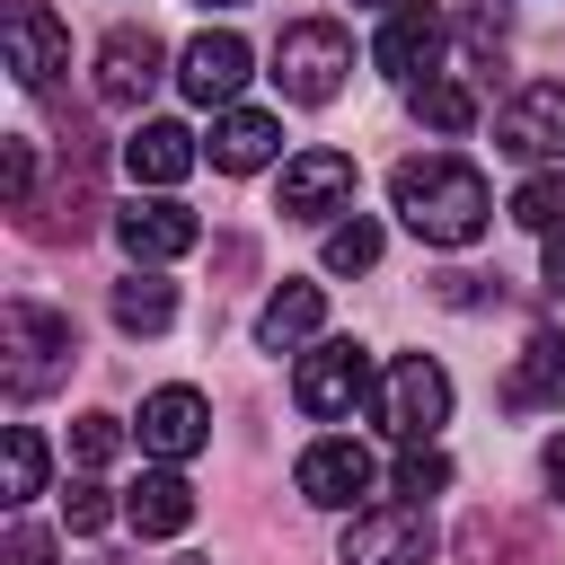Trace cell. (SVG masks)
Listing matches in <instances>:
<instances>
[{
	"label": "cell",
	"mask_w": 565,
	"mask_h": 565,
	"mask_svg": "<svg viewBox=\"0 0 565 565\" xmlns=\"http://www.w3.org/2000/svg\"><path fill=\"white\" fill-rule=\"evenodd\" d=\"M388 203H397V221H406L424 247H468V238H486V221H494V194H486V177H477L468 159H450V150L397 159V177H388Z\"/></svg>",
	"instance_id": "6da1fadb"
},
{
	"label": "cell",
	"mask_w": 565,
	"mask_h": 565,
	"mask_svg": "<svg viewBox=\"0 0 565 565\" xmlns=\"http://www.w3.org/2000/svg\"><path fill=\"white\" fill-rule=\"evenodd\" d=\"M0 380H9V397H44L62 371H71V353H79V335H71V318H53V309H35V300H9L0 309Z\"/></svg>",
	"instance_id": "7a4b0ae2"
},
{
	"label": "cell",
	"mask_w": 565,
	"mask_h": 565,
	"mask_svg": "<svg viewBox=\"0 0 565 565\" xmlns=\"http://www.w3.org/2000/svg\"><path fill=\"white\" fill-rule=\"evenodd\" d=\"M344 71H353V44H344L335 18H291V26L274 35V88H282L291 106H327V97L344 88Z\"/></svg>",
	"instance_id": "3957f363"
},
{
	"label": "cell",
	"mask_w": 565,
	"mask_h": 565,
	"mask_svg": "<svg viewBox=\"0 0 565 565\" xmlns=\"http://www.w3.org/2000/svg\"><path fill=\"white\" fill-rule=\"evenodd\" d=\"M291 397H300V415H318V424H344V415L371 397V353H362L353 335H327L318 353H300V371H291Z\"/></svg>",
	"instance_id": "277c9868"
},
{
	"label": "cell",
	"mask_w": 565,
	"mask_h": 565,
	"mask_svg": "<svg viewBox=\"0 0 565 565\" xmlns=\"http://www.w3.org/2000/svg\"><path fill=\"white\" fill-rule=\"evenodd\" d=\"M380 424L397 441H433L450 424V371L433 353H397L388 362V388H380Z\"/></svg>",
	"instance_id": "5b68a950"
},
{
	"label": "cell",
	"mask_w": 565,
	"mask_h": 565,
	"mask_svg": "<svg viewBox=\"0 0 565 565\" xmlns=\"http://www.w3.org/2000/svg\"><path fill=\"white\" fill-rule=\"evenodd\" d=\"M0 53H9V79L44 97L53 71L71 62V35H62V18L44 0H0Z\"/></svg>",
	"instance_id": "8992f818"
},
{
	"label": "cell",
	"mask_w": 565,
	"mask_h": 565,
	"mask_svg": "<svg viewBox=\"0 0 565 565\" xmlns=\"http://www.w3.org/2000/svg\"><path fill=\"white\" fill-rule=\"evenodd\" d=\"M494 150H503V159H556V150H565V79H530V88L494 115Z\"/></svg>",
	"instance_id": "52a82bcc"
},
{
	"label": "cell",
	"mask_w": 565,
	"mask_h": 565,
	"mask_svg": "<svg viewBox=\"0 0 565 565\" xmlns=\"http://www.w3.org/2000/svg\"><path fill=\"white\" fill-rule=\"evenodd\" d=\"M344 565H433V521H424V503L362 512V521L344 530Z\"/></svg>",
	"instance_id": "ba28073f"
},
{
	"label": "cell",
	"mask_w": 565,
	"mask_h": 565,
	"mask_svg": "<svg viewBox=\"0 0 565 565\" xmlns=\"http://www.w3.org/2000/svg\"><path fill=\"white\" fill-rule=\"evenodd\" d=\"M247 35H230V26H203L185 53H177V88L194 97V106H230L238 88H247Z\"/></svg>",
	"instance_id": "9c48e42d"
},
{
	"label": "cell",
	"mask_w": 565,
	"mask_h": 565,
	"mask_svg": "<svg viewBox=\"0 0 565 565\" xmlns=\"http://www.w3.org/2000/svg\"><path fill=\"white\" fill-rule=\"evenodd\" d=\"M159 71H168V44H159L150 26H115V35L97 44V97H106V106H141V97L159 88Z\"/></svg>",
	"instance_id": "30bf717a"
},
{
	"label": "cell",
	"mask_w": 565,
	"mask_h": 565,
	"mask_svg": "<svg viewBox=\"0 0 565 565\" xmlns=\"http://www.w3.org/2000/svg\"><path fill=\"white\" fill-rule=\"evenodd\" d=\"M203 441H212V406H203L194 388H150V397H141V450H150V459L177 468V459H194Z\"/></svg>",
	"instance_id": "8fae6325"
},
{
	"label": "cell",
	"mask_w": 565,
	"mask_h": 565,
	"mask_svg": "<svg viewBox=\"0 0 565 565\" xmlns=\"http://www.w3.org/2000/svg\"><path fill=\"white\" fill-rule=\"evenodd\" d=\"M291 486H300L309 503H327V512H344L353 494H371V450H362V441H344V433H327V441H309V450H300V468H291Z\"/></svg>",
	"instance_id": "7c38bea8"
},
{
	"label": "cell",
	"mask_w": 565,
	"mask_h": 565,
	"mask_svg": "<svg viewBox=\"0 0 565 565\" xmlns=\"http://www.w3.org/2000/svg\"><path fill=\"white\" fill-rule=\"evenodd\" d=\"M353 203V159L344 150H300L282 168V221H327Z\"/></svg>",
	"instance_id": "4fadbf2b"
},
{
	"label": "cell",
	"mask_w": 565,
	"mask_h": 565,
	"mask_svg": "<svg viewBox=\"0 0 565 565\" xmlns=\"http://www.w3.org/2000/svg\"><path fill=\"white\" fill-rule=\"evenodd\" d=\"M115 238H124L132 265H168V256H185V247L203 238V221L159 194V203H124V212H115Z\"/></svg>",
	"instance_id": "5bb4252c"
},
{
	"label": "cell",
	"mask_w": 565,
	"mask_h": 565,
	"mask_svg": "<svg viewBox=\"0 0 565 565\" xmlns=\"http://www.w3.org/2000/svg\"><path fill=\"white\" fill-rule=\"evenodd\" d=\"M433 53H441V9L433 0H397L388 26H380V44H371V62L388 79H415V71H433Z\"/></svg>",
	"instance_id": "9a60e30c"
},
{
	"label": "cell",
	"mask_w": 565,
	"mask_h": 565,
	"mask_svg": "<svg viewBox=\"0 0 565 565\" xmlns=\"http://www.w3.org/2000/svg\"><path fill=\"white\" fill-rule=\"evenodd\" d=\"M503 406H512V415H530V406H556V415H565V335H556V327H539V335L521 344V362H512V380H503Z\"/></svg>",
	"instance_id": "2e32d148"
},
{
	"label": "cell",
	"mask_w": 565,
	"mask_h": 565,
	"mask_svg": "<svg viewBox=\"0 0 565 565\" xmlns=\"http://www.w3.org/2000/svg\"><path fill=\"white\" fill-rule=\"evenodd\" d=\"M459 565H547V539L530 521H512V512H468Z\"/></svg>",
	"instance_id": "e0dca14e"
},
{
	"label": "cell",
	"mask_w": 565,
	"mask_h": 565,
	"mask_svg": "<svg viewBox=\"0 0 565 565\" xmlns=\"http://www.w3.org/2000/svg\"><path fill=\"white\" fill-rule=\"evenodd\" d=\"M282 150V124L265 115V106H230L221 124H212V168L221 177H247V168H265Z\"/></svg>",
	"instance_id": "ac0fdd59"
},
{
	"label": "cell",
	"mask_w": 565,
	"mask_h": 565,
	"mask_svg": "<svg viewBox=\"0 0 565 565\" xmlns=\"http://www.w3.org/2000/svg\"><path fill=\"white\" fill-rule=\"evenodd\" d=\"M124 521H132L141 539H177V530L194 521V486H185L177 468H150V477L124 494Z\"/></svg>",
	"instance_id": "d6986e66"
},
{
	"label": "cell",
	"mask_w": 565,
	"mask_h": 565,
	"mask_svg": "<svg viewBox=\"0 0 565 565\" xmlns=\"http://www.w3.org/2000/svg\"><path fill=\"white\" fill-rule=\"evenodd\" d=\"M318 318H327V291H318V282H282V291L256 309V344H265V353H291L300 335H318Z\"/></svg>",
	"instance_id": "ffe728a7"
},
{
	"label": "cell",
	"mask_w": 565,
	"mask_h": 565,
	"mask_svg": "<svg viewBox=\"0 0 565 565\" xmlns=\"http://www.w3.org/2000/svg\"><path fill=\"white\" fill-rule=\"evenodd\" d=\"M124 168H132L141 185H177V177L194 168V132H185V124H141V132L124 141Z\"/></svg>",
	"instance_id": "44dd1931"
},
{
	"label": "cell",
	"mask_w": 565,
	"mask_h": 565,
	"mask_svg": "<svg viewBox=\"0 0 565 565\" xmlns=\"http://www.w3.org/2000/svg\"><path fill=\"white\" fill-rule=\"evenodd\" d=\"M177 318V291L159 282V274H132V282H115V327L124 335H159Z\"/></svg>",
	"instance_id": "7402d4cb"
},
{
	"label": "cell",
	"mask_w": 565,
	"mask_h": 565,
	"mask_svg": "<svg viewBox=\"0 0 565 565\" xmlns=\"http://www.w3.org/2000/svg\"><path fill=\"white\" fill-rule=\"evenodd\" d=\"M415 115H424L433 132H468V124H477V88H468V79H424V88H415Z\"/></svg>",
	"instance_id": "603a6c76"
},
{
	"label": "cell",
	"mask_w": 565,
	"mask_h": 565,
	"mask_svg": "<svg viewBox=\"0 0 565 565\" xmlns=\"http://www.w3.org/2000/svg\"><path fill=\"white\" fill-rule=\"evenodd\" d=\"M371 265H380V221H362V212L335 221L327 230V274H371Z\"/></svg>",
	"instance_id": "cb8c5ba5"
},
{
	"label": "cell",
	"mask_w": 565,
	"mask_h": 565,
	"mask_svg": "<svg viewBox=\"0 0 565 565\" xmlns=\"http://www.w3.org/2000/svg\"><path fill=\"white\" fill-rule=\"evenodd\" d=\"M35 494H44V433L9 424V503H35Z\"/></svg>",
	"instance_id": "d4e9b609"
},
{
	"label": "cell",
	"mask_w": 565,
	"mask_h": 565,
	"mask_svg": "<svg viewBox=\"0 0 565 565\" xmlns=\"http://www.w3.org/2000/svg\"><path fill=\"white\" fill-rule=\"evenodd\" d=\"M512 221L539 230V238H556V230H565V177H530V185L512 194Z\"/></svg>",
	"instance_id": "484cf974"
},
{
	"label": "cell",
	"mask_w": 565,
	"mask_h": 565,
	"mask_svg": "<svg viewBox=\"0 0 565 565\" xmlns=\"http://www.w3.org/2000/svg\"><path fill=\"white\" fill-rule=\"evenodd\" d=\"M450 486V459L433 450V441H406V459H397V494H415V503H433Z\"/></svg>",
	"instance_id": "4316f807"
},
{
	"label": "cell",
	"mask_w": 565,
	"mask_h": 565,
	"mask_svg": "<svg viewBox=\"0 0 565 565\" xmlns=\"http://www.w3.org/2000/svg\"><path fill=\"white\" fill-rule=\"evenodd\" d=\"M503 35H512V9H503V0H468V62H477V71H494Z\"/></svg>",
	"instance_id": "83f0119b"
},
{
	"label": "cell",
	"mask_w": 565,
	"mask_h": 565,
	"mask_svg": "<svg viewBox=\"0 0 565 565\" xmlns=\"http://www.w3.org/2000/svg\"><path fill=\"white\" fill-rule=\"evenodd\" d=\"M62 521H71V539H97V530L115 521V494H106L97 477H79V486L62 494Z\"/></svg>",
	"instance_id": "f1b7e54d"
},
{
	"label": "cell",
	"mask_w": 565,
	"mask_h": 565,
	"mask_svg": "<svg viewBox=\"0 0 565 565\" xmlns=\"http://www.w3.org/2000/svg\"><path fill=\"white\" fill-rule=\"evenodd\" d=\"M115 450H124V424H115V415H79V424H71V459H79V468H106Z\"/></svg>",
	"instance_id": "f546056e"
},
{
	"label": "cell",
	"mask_w": 565,
	"mask_h": 565,
	"mask_svg": "<svg viewBox=\"0 0 565 565\" xmlns=\"http://www.w3.org/2000/svg\"><path fill=\"white\" fill-rule=\"evenodd\" d=\"M0 159H9V203L35 212V141H0Z\"/></svg>",
	"instance_id": "4dcf8cb0"
},
{
	"label": "cell",
	"mask_w": 565,
	"mask_h": 565,
	"mask_svg": "<svg viewBox=\"0 0 565 565\" xmlns=\"http://www.w3.org/2000/svg\"><path fill=\"white\" fill-rule=\"evenodd\" d=\"M433 300H441V309H486V300H494V274H441Z\"/></svg>",
	"instance_id": "1f68e13d"
},
{
	"label": "cell",
	"mask_w": 565,
	"mask_h": 565,
	"mask_svg": "<svg viewBox=\"0 0 565 565\" xmlns=\"http://www.w3.org/2000/svg\"><path fill=\"white\" fill-rule=\"evenodd\" d=\"M9 565H53V539H44L35 521H18V530H9Z\"/></svg>",
	"instance_id": "d6a6232c"
},
{
	"label": "cell",
	"mask_w": 565,
	"mask_h": 565,
	"mask_svg": "<svg viewBox=\"0 0 565 565\" xmlns=\"http://www.w3.org/2000/svg\"><path fill=\"white\" fill-rule=\"evenodd\" d=\"M539 477H547V486H556V503H565V433L539 450Z\"/></svg>",
	"instance_id": "836d02e7"
},
{
	"label": "cell",
	"mask_w": 565,
	"mask_h": 565,
	"mask_svg": "<svg viewBox=\"0 0 565 565\" xmlns=\"http://www.w3.org/2000/svg\"><path fill=\"white\" fill-rule=\"evenodd\" d=\"M547 291H556V300H565V230H556V238H547Z\"/></svg>",
	"instance_id": "e575fe53"
},
{
	"label": "cell",
	"mask_w": 565,
	"mask_h": 565,
	"mask_svg": "<svg viewBox=\"0 0 565 565\" xmlns=\"http://www.w3.org/2000/svg\"><path fill=\"white\" fill-rule=\"evenodd\" d=\"M353 9H397V0H353Z\"/></svg>",
	"instance_id": "d590c367"
},
{
	"label": "cell",
	"mask_w": 565,
	"mask_h": 565,
	"mask_svg": "<svg viewBox=\"0 0 565 565\" xmlns=\"http://www.w3.org/2000/svg\"><path fill=\"white\" fill-rule=\"evenodd\" d=\"M203 9H238V0H203Z\"/></svg>",
	"instance_id": "8d00e7d4"
},
{
	"label": "cell",
	"mask_w": 565,
	"mask_h": 565,
	"mask_svg": "<svg viewBox=\"0 0 565 565\" xmlns=\"http://www.w3.org/2000/svg\"><path fill=\"white\" fill-rule=\"evenodd\" d=\"M185 565H194V556H185Z\"/></svg>",
	"instance_id": "74e56055"
}]
</instances>
